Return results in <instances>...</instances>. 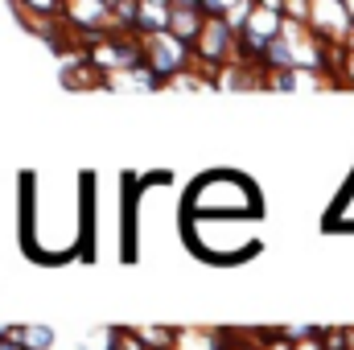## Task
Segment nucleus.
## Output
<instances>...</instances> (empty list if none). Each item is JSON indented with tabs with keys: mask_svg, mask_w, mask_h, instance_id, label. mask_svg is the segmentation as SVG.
Here are the masks:
<instances>
[{
	"mask_svg": "<svg viewBox=\"0 0 354 350\" xmlns=\"http://www.w3.org/2000/svg\"><path fill=\"white\" fill-rule=\"evenodd\" d=\"M50 342H54V334L46 326H29V350H46Z\"/></svg>",
	"mask_w": 354,
	"mask_h": 350,
	"instance_id": "f257e3e1",
	"label": "nucleus"
},
{
	"mask_svg": "<svg viewBox=\"0 0 354 350\" xmlns=\"http://www.w3.org/2000/svg\"><path fill=\"white\" fill-rule=\"evenodd\" d=\"M0 350H17V347H12V338H4V334H0Z\"/></svg>",
	"mask_w": 354,
	"mask_h": 350,
	"instance_id": "f03ea898",
	"label": "nucleus"
}]
</instances>
